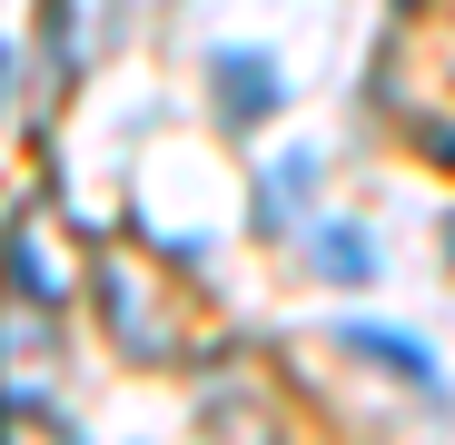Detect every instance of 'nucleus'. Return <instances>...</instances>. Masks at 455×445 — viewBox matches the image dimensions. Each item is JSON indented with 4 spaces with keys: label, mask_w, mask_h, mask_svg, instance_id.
<instances>
[{
    "label": "nucleus",
    "mask_w": 455,
    "mask_h": 445,
    "mask_svg": "<svg viewBox=\"0 0 455 445\" xmlns=\"http://www.w3.org/2000/svg\"><path fill=\"white\" fill-rule=\"evenodd\" d=\"M208 90H218L228 129H258V119L277 109V60H267V50H218V60H208Z\"/></svg>",
    "instance_id": "f257e3e1"
},
{
    "label": "nucleus",
    "mask_w": 455,
    "mask_h": 445,
    "mask_svg": "<svg viewBox=\"0 0 455 445\" xmlns=\"http://www.w3.org/2000/svg\"><path fill=\"white\" fill-rule=\"evenodd\" d=\"M337 346H356L366 366H396V377H406V386H426V396L445 386V377H435V356H426L406 327H366V317H347V327H337Z\"/></svg>",
    "instance_id": "f03ea898"
},
{
    "label": "nucleus",
    "mask_w": 455,
    "mask_h": 445,
    "mask_svg": "<svg viewBox=\"0 0 455 445\" xmlns=\"http://www.w3.org/2000/svg\"><path fill=\"white\" fill-rule=\"evenodd\" d=\"M0 258H11V287L30 297V307H60V297H69V258H50L40 218H20V228H11V248H0Z\"/></svg>",
    "instance_id": "7ed1b4c3"
},
{
    "label": "nucleus",
    "mask_w": 455,
    "mask_h": 445,
    "mask_svg": "<svg viewBox=\"0 0 455 445\" xmlns=\"http://www.w3.org/2000/svg\"><path fill=\"white\" fill-rule=\"evenodd\" d=\"M0 445H69V416L11 386V396H0Z\"/></svg>",
    "instance_id": "20e7f679"
},
{
    "label": "nucleus",
    "mask_w": 455,
    "mask_h": 445,
    "mask_svg": "<svg viewBox=\"0 0 455 445\" xmlns=\"http://www.w3.org/2000/svg\"><path fill=\"white\" fill-rule=\"evenodd\" d=\"M317 258H327V277H337V287H366V277H376L366 228H317Z\"/></svg>",
    "instance_id": "39448f33"
},
{
    "label": "nucleus",
    "mask_w": 455,
    "mask_h": 445,
    "mask_svg": "<svg viewBox=\"0 0 455 445\" xmlns=\"http://www.w3.org/2000/svg\"><path fill=\"white\" fill-rule=\"evenodd\" d=\"M0 90H11V40H0Z\"/></svg>",
    "instance_id": "423d86ee"
},
{
    "label": "nucleus",
    "mask_w": 455,
    "mask_h": 445,
    "mask_svg": "<svg viewBox=\"0 0 455 445\" xmlns=\"http://www.w3.org/2000/svg\"><path fill=\"white\" fill-rule=\"evenodd\" d=\"M445 258H455V218H445Z\"/></svg>",
    "instance_id": "0eeeda50"
}]
</instances>
